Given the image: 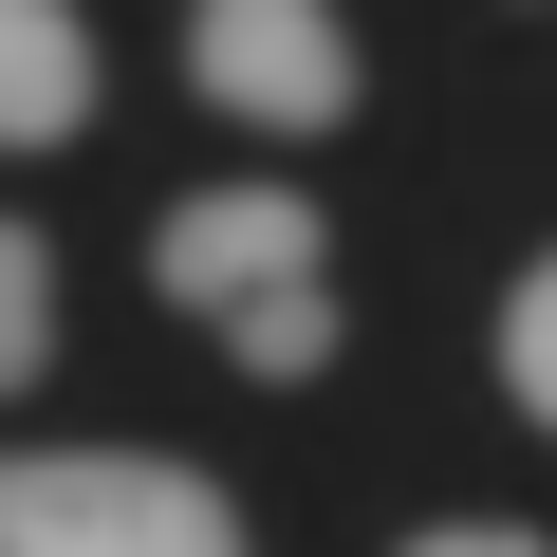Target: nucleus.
I'll return each mask as SVG.
<instances>
[{
    "label": "nucleus",
    "mask_w": 557,
    "mask_h": 557,
    "mask_svg": "<svg viewBox=\"0 0 557 557\" xmlns=\"http://www.w3.org/2000/svg\"><path fill=\"white\" fill-rule=\"evenodd\" d=\"M149 278L242 372H317L335 354V242H317V205H278V186H186L149 223Z\"/></svg>",
    "instance_id": "obj_1"
},
{
    "label": "nucleus",
    "mask_w": 557,
    "mask_h": 557,
    "mask_svg": "<svg viewBox=\"0 0 557 557\" xmlns=\"http://www.w3.org/2000/svg\"><path fill=\"white\" fill-rule=\"evenodd\" d=\"M0 557H242V502L149 446H20L0 465Z\"/></svg>",
    "instance_id": "obj_2"
},
{
    "label": "nucleus",
    "mask_w": 557,
    "mask_h": 557,
    "mask_svg": "<svg viewBox=\"0 0 557 557\" xmlns=\"http://www.w3.org/2000/svg\"><path fill=\"white\" fill-rule=\"evenodd\" d=\"M186 75H205L242 131H335V112H354L335 0H186Z\"/></svg>",
    "instance_id": "obj_3"
},
{
    "label": "nucleus",
    "mask_w": 557,
    "mask_h": 557,
    "mask_svg": "<svg viewBox=\"0 0 557 557\" xmlns=\"http://www.w3.org/2000/svg\"><path fill=\"white\" fill-rule=\"evenodd\" d=\"M94 112V38H75V0H0V149H57Z\"/></svg>",
    "instance_id": "obj_4"
},
{
    "label": "nucleus",
    "mask_w": 557,
    "mask_h": 557,
    "mask_svg": "<svg viewBox=\"0 0 557 557\" xmlns=\"http://www.w3.org/2000/svg\"><path fill=\"white\" fill-rule=\"evenodd\" d=\"M38 354H57V260H38V223H0V391Z\"/></svg>",
    "instance_id": "obj_5"
},
{
    "label": "nucleus",
    "mask_w": 557,
    "mask_h": 557,
    "mask_svg": "<svg viewBox=\"0 0 557 557\" xmlns=\"http://www.w3.org/2000/svg\"><path fill=\"white\" fill-rule=\"evenodd\" d=\"M502 391H520V409L557 428V260L520 278V298H502Z\"/></svg>",
    "instance_id": "obj_6"
},
{
    "label": "nucleus",
    "mask_w": 557,
    "mask_h": 557,
    "mask_svg": "<svg viewBox=\"0 0 557 557\" xmlns=\"http://www.w3.org/2000/svg\"><path fill=\"white\" fill-rule=\"evenodd\" d=\"M409 557H557V539H520V520H446V539H409Z\"/></svg>",
    "instance_id": "obj_7"
}]
</instances>
